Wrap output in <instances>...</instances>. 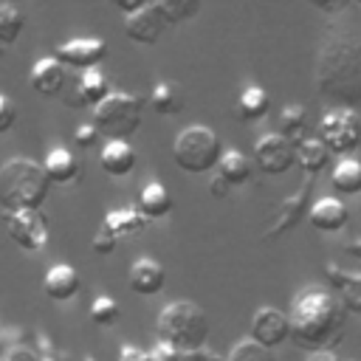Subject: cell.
<instances>
[{"instance_id":"cell-1","label":"cell","mask_w":361,"mask_h":361,"mask_svg":"<svg viewBox=\"0 0 361 361\" xmlns=\"http://www.w3.org/2000/svg\"><path fill=\"white\" fill-rule=\"evenodd\" d=\"M288 322H290V341L299 350L313 353V350H333L341 341L347 316L341 302L327 288L310 285L293 299Z\"/></svg>"},{"instance_id":"cell-2","label":"cell","mask_w":361,"mask_h":361,"mask_svg":"<svg viewBox=\"0 0 361 361\" xmlns=\"http://www.w3.org/2000/svg\"><path fill=\"white\" fill-rule=\"evenodd\" d=\"M316 87L322 96L341 102L344 107L361 102V39L353 34H336L324 42L316 62Z\"/></svg>"},{"instance_id":"cell-3","label":"cell","mask_w":361,"mask_h":361,"mask_svg":"<svg viewBox=\"0 0 361 361\" xmlns=\"http://www.w3.org/2000/svg\"><path fill=\"white\" fill-rule=\"evenodd\" d=\"M51 192V180L39 161L11 158L0 166V209L3 212H39Z\"/></svg>"},{"instance_id":"cell-4","label":"cell","mask_w":361,"mask_h":361,"mask_svg":"<svg viewBox=\"0 0 361 361\" xmlns=\"http://www.w3.org/2000/svg\"><path fill=\"white\" fill-rule=\"evenodd\" d=\"M158 344L175 353H197L209 338V316L200 305L189 299H178L161 307L155 322Z\"/></svg>"},{"instance_id":"cell-5","label":"cell","mask_w":361,"mask_h":361,"mask_svg":"<svg viewBox=\"0 0 361 361\" xmlns=\"http://www.w3.org/2000/svg\"><path fill=\"white\" fill-rule=\"evenodd\" d=\"M200 3L195 0H144V6L124 17V34L135 45H155L172 25L183 23L186 17H195Z\"/></svg>"},{"instance_id":"cell-6","label":"cell","mask_w":361,"mask_h":361,"mask_svg":"<svg viewBox=\"0 0 361 361\" xmlns=\"http://www.w3.org/2000/svg\"><path fill=\"white\" fill-rule=\"evenodd\" d=\"M223 149H226V144L212 127L189 124L172 141V161L178 164V169H183L189 175H206V172L217 169Z\"/></svg>"},{"instance_id":"cell-7","label":"cell","mask_w":361,"mask_h":361,"mask_svg":"<svg viewBox=\"0 0 361 361\" xmlns=\"http://www.w3.org/2000/svg\"><path fill=\"white\" fill-rule=\"evenodd\" d=\"M144 107H147V99H141L135 93H127V90H113L110 96H104L90 110L93 113V127L104 130V133H113L116 138L130 135V133L138 130V124L144 118Z\"/></svg>"},{"instance_id":"cell-8","label":"cell","mask_w":361,"mask_h":361,"mask_svg":"<svg viewBox=\"0 0 361 361\" xmlns=\"http://www.w3.org/2000/svg\"><path fill=\"white\" fill-rule=\"evenodd\" d=\"M316 138L330 155L353 158V152L361 147V118L353 107H333L319 118Z\"/></svg>"},{"instance_id":"cell-9","label":"cell","mask_w":361,"mask_h":361,"mask_svg":"<svg viewBox=\"0 0 361 361\" xmlns=\"http://www.w3.org/2000/svg\"><path fill=\"white\" fill-rule=\"evenodd\" d=\"M3 226L11 243H17L28 254H39L51 243L48 220L42 217V212H3Z\"/></svg>"},{"instance_id":"cell-10","label":"cell","mask_w":361,"mask_h":361,"mask_svg":"<svg viewBox=\"0 0 361 361\" xmlns=\"http://www.w3.org/2000/svg\"><path fill=\"white\" fill-rule=\"evenodd\" d=\"M313 186H316V180H313V178H305V183H302L293 195H288V197L274 209V214L268 217V226H265V231H262L265 240H276V237L288 234L293 226H299V223L307 217V209H310V203H313V200H310Z\"/></svg>"},{"instance_id":"cell-11","label":"cell","mask_w":361,"mask_h":361,"mask_svg":"<svg viewBox=\"0 0 361 361\" xmlns=\"http://www.w3.org/2000/svg\"><path fill=\"white\" fill-rule=\"evenodd\" d=\"M248 338L274 353L279 344L290 341V322H288V313L279 310V307H274V305L257 307L254 316H251V324H248Z\"/></svg>"},{"instance_id":"cell-12","label":"cell","mask_w":361,"mask_h":361,"mask_svg":"<svg viewBox=\"0 0 361 361\" xmlns=\"http://www.w3.org/2000/svg\"><path fill=\"white\" fill-rule=\"evenodd\" d=\"M254 164L265 175H285L293 161V144L285 141L279 133H265L254 141Z\"/></svg>"},{"instance_id":"cell-13","label":"cell","mask_w":361,"mask_h":361,"mask_svg":"<svg viewBox=\"0 0 361 361\" xmlns=\"http://www.w3.org/2000/svg\"><path fill=\"white\" fill-rule=\"evenodd\" d=\"M104 56H107V42L99 37H73V39L62 42L56 51V59L65 68H76L79 73L99 68Z\"/></svg>"},{"instance_id":"cell-14","label":"cell","mask_w":361,"mask_h":361,"mask_svg":"<svg viewBox=\"0 0 361 361\" xmlns=\"http://www.w3.org/2000/svg\"><path fill=\"white\" fill-rule=\"evenodd\" d=\"M307 223L316 228V231H324V234H336L341 231L347 223H350V209L341 197L336 195H322L310 203L307 209Z\"/></svg>"},{"instance_id":"cell-15","label":"cell","mask_w":361,"mask_h":361,"mask_svg":"<svg viewBox=\"0 0 361 361\" xmlns=\"http://www.w3.org/2000/svg\"><path fill=\"white\" fill-rule=\"evenodd\" d=\"M127 285L133 293L138 296H155L164 290L166 285V271L158 259L152 257H138L133 265H130V274H127Z\"/></svg>"},{"instance_id":"cell-16","label":"cell","mask_w":361,"mask_h":361,"mask_svg":"<svg viewBox=\"0 0 361 361\" xmlns=\"http://www.w3.org/2000/svg\"><path fill=\"white\" fill-rule=\"evenodd\" d=\"M28 82L31 87L39 93V96H59L65 90V82H68V68L56 59V56H42L31 65V73H28Z\"/></svg>"},{"instance_id":"cell-17","label":"cell","mask_w":361,"mask_h":361,"mask_svg":"<svg viewBox=\"0 0 361 361\" xmlns=\"http://www.w3.org/2000/svg\"><path fill=\"white\" fill-rule=\"evenodd\" d=\"M327 276L330 288L338 293L336 299L341 302V307L361 316V271H347L336 262H327Z\"/></svg>"},{"instance_id":"cell-18","label":"cell","mask_w":361,"mask_h":361,"mask_svg":"<svg viewBox=\"0 0 361 361\" xmlns=\"http://www.w3.org/2000/svg\"><path fill=\"white\" fill-rule=\"evenodd\" d=\"M82 288V276L73 265L68 262H56L45 271V279H42V290L48 293V299L54 302H71Z\"/></svg>"},{"instance_id":"cell-19","label":"cell","mask_w":361,"mask_h":361,"mask_svg":"<svg viewBox=\"0 0 361 361\" xmlns=\"http://www.w3.org/2000/svg\"><path fill=\"white\" fill-rule=\"evenodd\" d=\"M99 164L102 169L110 175V178H124L135 169L138 164V155L133 149V144L127 138H110L104 147H102V155H99Z\"/></svg>"},{"instance_id":"cell-20","label":"cell","mask_w":361,"mask_h":361,"mask_svg":"<svg viewBox=\"0 0 361 361\" xmlns=\"http://www.w3.org/2000/svg\"><path fill=\"white\" fill-rule=\"evenodd\" d=\"M42 169H45V175H48L51 183L65 186V183H73L82 175V161L71 149L54 147V149H48V155L42 161Z\"/></svg>"},{"instance_id":"cell-21","label":"cell","mask_w":361,"mask_h":361,"mask_svg":"<svg viewBox=\"0 0 361 361\" xmlns=\"http://www.w3.org/2000/svg\"><path fill=\"white\" fill-rule=\"evenodd\" d=\"M135 209L141 212V217L149 223V220H161L172 212V195L169 189L161 183V180H149L141 192H138V200H135Z\"/></svg>"},{"instance_id":"cell-22","label":"cell","mask_w":361,"mask_h":361,"mask_svg":"<svg viewBox=\"0 0 361 361\" xmlns=\"http://www.w3.org/2000/svg\"><path fill=\"white\" fill-rule=\"evenodd\" d=\"M293 161H296V166H299L307 178H316L319 172L327 169L330 152L324 149V144H322L316 135H305V138L293 147Z\"/></svg>"},{"instance_id":"cell-23","label":"cell","mask_w":361,"mask_h":361,"mask_svg":"<svg viewBox=\"0 0 361 361\" xmlns=\"http://www.w3.org/2000/svg\"><path fill=\"white\" fill-rule=\"evenodd\" d=\"M102 228H107L116 240H130L135 234H141L147 228V220L141 217V212L135 206H127V209H110L102 220Z\"/></svg>"},{"instance_id":"cell-24","label":"cell","mask_w":361,"mask_h":361,"mask_svg":"<svg viewBox=\"0 0 361 361\" xmlns=\"http://www.w3.org/2000/svg\"><path fill=\"white\" fill-rule=\"evenodd\" d=\"M110 93H113V87H110V79L102 68H90V71L79 73V79H76V102L79 104H87L93 110Z\"/></svg>"},{"instance_id":"cell-25","label":"cell","mask_w":361,"mask_h":361,"mask_svg":"<svg viewBox=\"0 0 361 361\" xmlns=\"http://www.w3.org/2000/svg\"><path fill=\"white\" fill-rule=\"evenodd\" d=\"M214 178H220L228 189H231V186H243V183L251 178V161H248L240 149L226 147L223 155H220V161H217Z\"/></svg>"},{"instance_id":"cell-26","label":"cell","mask_w":361,"mask_h":361,"mask_svg":"<svg viewBox=\"0 0 361 361\" xmlns=\"http://www.w3.org/2000/svg\"><path fill=\"white\" fill-rule=\"evenodd\" d=\"M330 186H333L336 197L361 195V161L358 158H341L330 172Z\"/></svg>"},{"instance_id":"cell-27","label":"cell","mask_w":361,"mask_h":361,"mask_svg":"<svg viewBox=\"0 0 361 361\" xmlns=\"http://www.w3.org/2000/svg\"><path fill=\"white\" fill-rule=\"evenodd\" d=\"M237 118H243V121H259V118H265L268 116V110H271V96H268V90L265 87H259V85H248L240 96H237Z\"/></svg>"},{"instance_id":"cell-28","label":"cell","mask_w":361,"mask_h":361,"mask_svg":"<svg viewBox=\"0 0 361 361\" xmlns=\"http://www.w3.org/2000/svg\"><path fill=\"white\" fill-rule=\"evenodd\" d=\"M147 104L158 113V116H178L183 107V90L178 82H158L147 99Z\"/></svg>"},{"instance_id":"cell-29","label":"cell","mask_w":361,"mask_h":361,"mask_svg":"<svg viewBox=\"0 0 361 361\" xmlns=\"http://www.w3.org/2000/svg\"><path fill=\"white\" fill-rule=\"evenodd\" d=\"M305 133H307V110H305V104L282 107V113H279V135L296 147L305 138Z\"/></svg>"},{"instance_id":"cell-30","label":"cell","mask_w":361,"mask_h":361,"mask_svg":"<svg viewBox=\"0 0 361 361\" xmlns=\"http://www.w3.org/2000/svg\"><path fill=\"white\" fill-rule=\"evenodd\" d=\"M25 28V14L14 3H0V45H14Z\"/></svg>"},{"instance_id":"cell-31","label":"cell","mask_w":361,"mask_h":361,"mask_svg":"<svg viewBox=\"0 0 361 361\" xmlns=\"http://www.w3.org/2000/svg\"><path fill=\"white\" fill-rule=\"evenodd\" d=\"M118 316H121V307H118V302H116L113 296L99 293V296L90 302V322H93V324L110 327V324L118 322Z\"/></svg>"},{"instance_id":"cell-32","label":"cell","mask_w":361,"mask_h":361,"mask_svg":"<svg viewBox=\"0 0 361 361\" xmlns=\"http://www.w3.org/2000/svg\"><path fill=\"white\" fill-rule=\"evenodd\" d=\"M223 361H276V358H274L271 350L259 347L257 341H251V338H240V341L228 350V355H226Z\"/></svg>"},{"instance_id":"cell-33","label":"cell","mask_w":361,"mask_h":361,"mask_svg":"<svg viewBox=\"0 0 361 361\" xmlns=\"http://www.w3.org/2000/svg\"><path fill=\"white\" fill-rule=\"evenodd\" d=\"M116 245H118V240L107 231V228H102L99 226V231L93 234V240H90V248L96 251V254H113L116 251Z\"/></svg>"},{"instance_id":"cell-34","label":"cell","mask_w":361,"mask_h":361,"mask_svg":"<svg viewBox=\"0 0 361 361\" xmlns=\"http://www.w3.org/2000/svg\"><path fill=\"white\" fill-rule=\"evenodd\" d=\"M14 121H17V107H14V102H11L6 93H0V135L8 133V130L14 127Z\"/></svg>"},{"instance_id":"cell-35","label":"cell","mask_w":361,"mask_h":361,"mask_svg":"<svg viewBox=\"0 0 361 361\" xmlns=\"http://www.w3.org/2000/svg\"><path fill=\"white\" fill-rule=\"evenodd\" d=\"M99 141V130L93 127V124H79L76 130H73V144L79 147V149H87V147H93Z\"/></svg>"},{"instance_id":"cell-36","label":"cell","mask_w":361,"mask_h":361,"mask_svg":"<svg viewBox=\"0 0 361 361\" xmlns=\"http://www.w3.org/2000/svg\"><path fill=\"white\" fill-rule=\"evenodd\" d=\"M0 361H42V355L25 344H17V347H8Z\"/></svg>"},{"instance_id":"cell-37","label":"cell","mask_w":361,"mask_h":361,"mask_svg":"<svg viewBox=\"0 0 361 361\" xmlns=\"http://www.w3.org/2000/svg\"><path fill=\"white\" fill-rule=\"evenodd\" d=\"M116 361H152V358H149L147 350H141V347H135V344H124V347L118 350Z\"/></svg>"},{"instance_id":"cell-38","label":"cell","mask_w":361,"mask_h":361,"mask_svg":"<svg viewBox=\"0 0 361 361\" xmlns=\"http://www.w3.org/2000/svg\"><path fill=\"white\" fill-rule=\"evenodd\" d=\"M305 361H341V358L336 355V350H313L305 355Z\"/></svg>"},{"instance_id":"cell-39","label":"cell","mask_w":361,"mask_h":361,"mask_svg":"<svg viewBox=\"0 0 361 361\" xmlns=\"http://www.w3.org/2000/svg\"><path fill=\"white\" fill-rule=\"evenodd\" d=\"M141 6H144V0H118V3H116V8H118V11L124 14V17L135 14V11L141 8Z\"/></svg>"},{"instance_id":"cell-40","label":"cell","mask_w":361,"mask_h":361,"mask_svg":"<svg viewBox=\"0 0 361 361\" xmlns=\"http://www.w3.org/2000/svg\"><path fill=\"white\" fill-rule=\"evenodd\" d=\"M209 192H212V195H217V197H223V195L228 192V186H226V183H223L220 178H214V180L209 183Z\"/></svg>"},{"instance_id":"cell-41","label":"cell","mask_w":361,"mask_h":361,"mask_svg":"<svg viewBox=\"0 0 361 361\" xmlns=\"http://www.w3.org/2000/svg\"><path fill=\"white\" fill-rule=\"evenodd\" d=\"M197 361H223V358H214L212 353H203V350H200V353H197Z\"/></svg>"},{"instance_id":"cell-42","label":"cell","mask_w":361,"mask_h":361,"mask_svg":"<svg viewBox=\"0 0 361 361\" xmlns=\"http://www.w3.org/2000/svg\"><path fill=\"white\" fill-rule=\"evenodd\" d=\"M42 361H54V358H42Z\"/></svg>"}]
</instances>
